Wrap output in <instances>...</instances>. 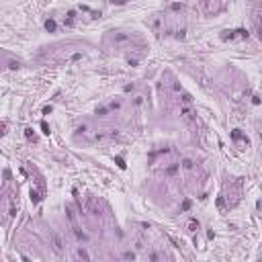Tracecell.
Returning a JSON list of instances; mask_svg holds the SVG:
<instances>
[{"label":"cell","instance_id":"obj_1","mask_svg":"<svg viewBox=\"0 0 262 262\" xmlns=\"http://www.w3.org/2000/svg\"><path fill=\"white\" fill-rule=\"evenodd\" d=\"M51 248H53L57 254H62V252H64V242H62V236H59V233H56V231L51 233Z\"/></svg>","mask_w":262,"mask_h":262},{"label":"cell","instance_id":"obj_2","mask_svg":"<svg viewBox=\"0 0 262 262\" xmlns=\"http://www.w3.org/2000/svg\"><path fill=\"white\" fill-rule=\"evenodd\" d=\"M180 117H182L184 121H193L194 119V111L191 109V107H182V109H180Z\"/></svg>","mask_w":262,"mask_h":262},{"label":"cell","instance_id":"obj_3","mask_svg":"<svg viewBox=\"0 0 262 262\" xmlns=\"http://www.w3.org/2000/svg\"><path fill=\"white\" fill-rule=\"evenodd\" d=\"M201 8H203L205 14H211V12L215 11L213 8V0H201Z\"/></svg>","mask_w":262,"mask_h":262},{"label":"cell","instance_id":"obj_4","mask_svg":"<svg viewBox=\"0 0 262 262\" xmlns=\"http://www.w3.org/2000/svg\"><path fill=\"white\" fill-rule=\"evenodd\" d=\"M74 236H76V239H80V242H84V239H86V233H84L78 225H74Z\"/></svg>","mask_w":262,"mask_h":262},{"label":"cell","instance_id":"obj_5","mask_svg":"<svg viewBox=\"0 0 262 262\" xmlns=\"http://www.w3.org/2000/svg\"><path fill=\"white\" fill-rule=\"evenodd\" d=\"M45 29L49 31V33H53V31H56V21H51V19L45 21Z\"/></svg>","mask_w":262,"mask_h":262},{"label":"cell","instance_id":"obj_6","mask_svg":"<svg viewBox=\"0 0 262 262\" xmlns=\"http://www.w3.org/2000/svg\"><path fill=\"white\" fill-rule=\"evenodd\" d=\"M76 256H78V258H84V260H88V258H90V256L86 254V250H78V252H76Z\"/></svg>","mask_w":262,"mask_h":262},{"label":"cell","instance_id":"obj_7","mask_svg":"<svg viewBox=\"0 0 262 262\" xmlns=\"http://www.w3.org/2000/svg\"><path fill=\"white\" fill-rule=\"evenodd\" d=\"M31 201H33V203H39V193H37V191H31Z\"/></svg>","mask_w":262,"mask_h":262},{"label":"cell","instance_id":"obj_8","mask_svg":"<svg viewBox=\"0 0 262 262\" xmlns=\"http://www.w3.org/2000/svg\"><path fill=\"white\" fill-rule=\"evenodd\" d=\"M123 258H125V260H133V258H135V254H133V252H125V254H123Z\"/></svg>","mask_w":262,"mask_h":262},{"label":"cell","instance_id":"obj_9","mask_svg":"<svg viewBox=\"0 0 262 262\" xmlns=\"http://www.w3.org/2000/svg\"><path fill=\"white\" fill-rule=\"evenodd\" d=\"M182 166L184 168H193V162L191 160H182Z\"/></svg>","mask_w":262,"mask_h":262},{"label":"cell","instance_id":"obj_10","mask_svg":"<svg viewBox=\"0 0 262 262\" xmlns=\"http://www.w3.org/2000/svg\"><path fill=\"white\" fill-rule=\"evenodd\" d=\"M41 129H43V133L49 135V127H47V123H41Z\"/></svg>","mask_w":262,"mask_h":262},{"label":"cell","instance_id":"obj_11","mask_svg":"<svg viewBox=\"0 0 262 262\" xmlns=\"http://www.w3.org/2000/svg\"><path fill=\"white\" fill-rule=\"evenodd\" d=\"M188 227H191V231H194V229L199 227V225H197V223H194V221H191V225H188Z\"/></svg>","mask_w":262,"mask_h":262},{"label":"cell","instance_id":"obj_12","mask_svg":"<svg viewBox=\"0 0 262 262\" xmlns=\"http://www.w3.org/2000/svg\"><path fill=\"white\" fill-rule=\"evenodd\" d=\"M113 4H125V0H113Z\"/></svg>","mask_w":262,"mask_h":262}]
</instances>
